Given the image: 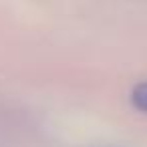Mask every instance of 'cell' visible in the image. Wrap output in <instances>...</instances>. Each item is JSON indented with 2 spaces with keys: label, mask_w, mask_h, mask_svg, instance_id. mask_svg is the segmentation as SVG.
I'll list each match as a JSON object with an SVG mask.
<instances>
[{
  "label": "cell",
  "mask_w": 147,
  "mask_h": 147,
  "mask_svg": "<svg viewBox=\"0 0 147 147\" xmlns=\"http://www.w3.org/2000/svg\"><path fill=\"white\" fill-rule=\"evenodd\" d=\"M129 101H131V105H133L135 111L147 113V81H139L137 85H133Z\"/></svg>",
  "instance_id": "obj_1"
}]
</instances>
